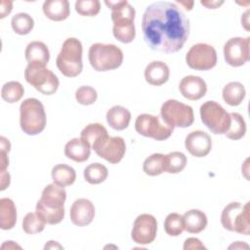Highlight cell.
<instances>
[{
  "mask_svg": "<svg viewBox=\"0 0 250 250\" xmlns=\"http://www.w3.org/2000/svg\"><path fill=\"white\" fill-rule=\"evenodd\" d=\"M189 21L175 3L157 1L148 5L143 15L145 41L154 51L172 54L180 51L189 35Z\"/></svg>",
  "mask_w": 250,
  "mask_h": 250,
  "instance_id": "1",
  "label": "cell"
},
{
  "mask_svg": "<svg viewBox=\"0 0 250 250\" xmlns=\"http://www.w3.org/2000/svg\"><path fill=\"white\" fill-rule=\"evenodd\" d=\"M66 191L55 183L45 187L36 204L37 215L48 225H57L64 218Z\"/></svg>",
  "mask_w": 250,
  "mask_h": 250,
  "instance_id": "2",
  "label": "cell"
},
{
  "mask_svg": "<svg viewBox=\"0 0 250 250\" xmlns=\"http://www.w3.org/2000/svg\"><path fill=\"white\" fill-rule=\"evenodd\" d=\"M111 10V20L113 21V36L122 43H131L136 36L134 20L136 11L126 0L104 1Z\"/></svg>",
  "mask_w": 250,
  "mask_h": 250,
  "instance_id": "3",
  "label": "cell"
},
{
  "mask_svg": "<svg viewBox=\"0 0 250 250\" xmlns=\"http://www.w3.org/2000/svg\"><path fill=\"white\" fill-rule=\"evenodd\" d=\"M82 44L74 37L67 38L57 57L56 64L59 70L66 77H75L83 69Z\"/></svg>",
  "mask_w": 250,
  "mask_h": 250,
  "instance_id": "4",
  "label": "cell"
},
{
  "mask_svg": "<svg viewBox=\"0 0 250 250\" xmlns=\"http://www.w3.org/2000/svg\"><path fill=\"white\" fill-rule=\"evenodd\" d=\"M20 125L23 133L34 136L41 133L46 127V112L43 104L35 99L28 98L20 105Z\"/></svg>",
  "mask_w": 250,
  "mask_h": 250,
  "instance_id": "5",
  "label": "cell"
},
{
  "mask_svg": "<svg viewBox=\"0 0 250 250\" xmlns=\"http://www.w3.org/2000/svg\"><path fill=\"white\" fill-rule=\"evenodd\" d=\"M88 57L91 66L97 71L116 69L123 62V52L114 44H92Z\"/></svg>",
  "mask_w": 250,
  "mask_h": 250,
  "instance_id": "6",
  "label": "cell"
},
{
  "mask_svg": "<svg viewBox=\"0 0 250 250\" xmlns=\"http://www.w3.org/2000/svg\"><path fill=\"white\" fill-rule=\"evenodd\" d=\"M250 202H230L222 211L221 224L225 229L240 234H250Z\"/></svg>",
  "mask_w": 250,
  "mask_h": 250,
  "instance_id": "7",
  "label": "cell"
},
{
  "mask_svg": "<svg viewBox=\"0 0 250 250\" xmlns=\"http://www.w3.org/2000/svg\"><path fill=\"white\" fill-rule=\"evenodd\" d=\"M160 115L163 122L171 128H187L194 121L193 109L190 105L177 100H167L160 108Z\"/></svg>",
  "mask_w": 250,
  "mask_h": 250,
  "instance_id": "8",
  "label": "cell"
},
{
  "mask_svg": "<svg viewBox=\"0 0 250 250\" xmlns=\"http://www.w3.org/2000/svg\"><path fill=\"white\" fill-rule=\"evenodd\" d=\"M201 121L216 135L225 134L230 124L229 113L217 102L207 101L203 103L199 109Z\"/></svg>",
  "mask_w": 250,
  "mask_h": 250,
  "instance_id": "9",
  "label": "cell"
},
{
  "mask_svg": "<svg viewBox=\"0 0 250 250\" xmlns=\"http://www.w3.org/2000/svg\"><path fill=\"white\" fill-rule=\"evenodd\" d=\"M24 78L28 84L44 95H53L59 88V78L45 66L27 64L24 70Z\"/></svg>",
  "mask_w": 250,
  "mask_h": 250,
  "instance_id": "10",
  "label": "cell"
},
{
  "mask_svg": "<svg viewBox=\"0 0 250 250\" xmlns=\"http://www.w3.org/2000/svg\"><path fill=\"white\" fill-rule=\"evenodd\" d=\"M162 121L157 115L143 113L137 117L135 129L144 137L151 138L156 141H164L172 135L174 129Z\"/></svg>",
  "mask_w": 250,
  "mask_h": 250,
  "instance_id": "11",
  "label": "cell"
},
{
  "mask_svg": "<svg viewBox=\"0 0 250 250\" xmlns=\"http://www.w3.org/2000/svg\"><path fill=\"white\" fill-rule=\"evenodd\" d=\"M186 62L192 69L209 70L217 63V52L209 44H194L186 55Z\"/></svg>",
  "mask_w": 250,
  "mask_h": 250,
  "instance_id": "12",
  "label": "cell"
},
{
  "mask_svg": "<svg viewBox=\"0 0 250 250\" xmlns=\"http://www.w3.org/2000/svg\"><path fill=\"white\" fill-rule=\"evenodd\" d=\"M92 148L101 157L109 163L120 162L126 152V144L121 137H110L107 135L97 141Z\"/></svg>",
  "mask_w": 250,
  "mask_h": 250,
  "instance_id": "13",
  "label": "cell"
},
{
  "mask_svg": "<svg viewBox=\"0 0 250 250\" xmlns=\"http://www.w3.org/2000/svg\"><path fill=\"white\" fill-rule=\"evenodd\" d=\"M250 37H232L224 45V57L228 64L237 67L249 61Z\"/></svg>",
  "mask_w": 250,
  "mask_h": 250,
  "instance_id": "14",
  "label": "cell"
},
{
  "mask_svg": "<svg viewBox=\"0 0 250 250\" xmlns=\"http://www.w3.org/2000/svg\"><path fill=\"white\" fill-rule=\"evenodd\" d=\"M156 231V219L150 214H141L136 218L133 224L131 237L133 241L138 244H149L155 239Z\"/></svg>",
  "mask_w": 250,
  "mask_h": 250,
  "instance_id": "15",
  "label": "cell"
},
{
  "mask_svg": "<svg viewBox=\"0 0 250 250\" xmlns=\"http://www.w3.org/2000/svg\"><path fill=\"white\" fill-rule=\"evenodd\" d=\"M186 149L195 157L206 156L212 148L211 137L204 131H191L185 140Z\"/></svg>",
  "mask_w": 250,
  "mask_h": 250,
  "instance_id": "16",
  "label": "cell"
},
{
  "mask_svg": "<svg viewBox=\"0 0 250 250\" xmlns=\"http://www.w3.org/2000/svg\"><path fill=\"white\" fill-rule=\"evenodd\" d=\"M69 215L73 225L77 227L88 226L95 217V206L89 199L78 198L72 203Z\"/></svg>",
  "mask_w": 250,
  "mask_h": 250,
  "instance_id": "17",
  "label": "cell"
},
{
  "mask_svg": "<svg viewBox=\"0 0 250 250\" xmlns=\"http://www.w3.org/2000/svg\"><path fill=\"white\" fill-rule=\"evenodd\" d=\"M179 90L186 99L197 101L205 96L207 92V85L204 79L200 76L188 75L181 80Z\"/></svg>",
  "mask_w": 250,
  "mask_h": 250,
  "instance_id": "18",
  "label": "cell"
},
{
  "mask_svg": "<svg viewBox=\"0 0 250 250\" xmlns=\"http://www.w3.org/2000/svg\"><path fill=\"white\" fill-rule=\"evenodd\" d=\"M25 59L30 65L46 66L50 60V52L45 43L32 41L27 44L24 51Z\"/></svg>",
  "mask_w": 250,
  "mask_h": 250,
  "instance_id": "19",
  "label": "cell"
},
{
  "mask_svg": "<svg viewBox=\"0 0 250 250\" xmlns=\"http://www.w3.org/2000/svg\"><path fill=\"white\" fill-rule=\"evenodd\" d=\"M170 76L169 66L161 61L150 62L145 69L146 81L153 86H161L166 83Z\"/></svg>",
  "mask_w": 250,
  "mask_h": 250,
  "instance_id": "20",
  "label": "cell"
},
{
  "mask_svg": "<svg viewBox=\"0 0 250 250\" xmlns=\"http://www.w3.org/2000/svg\"><path fill=\"white\" fill-rule=\"evenodd\" d=\"M42 10L49 20L55 21H64L70 14L67 0H47L43 3Z\"/></svg>",
  "mask_w": 250,
  "mask_h": 250,
  "instance_id": "21",
  "label": "cell"
},
{
  "mask_svg": "<svg viewBox=\"0 0 250 250\" xmlns=\"http://www.w3.org/2000/svg\"><path fill=\"white\" fill-rule=\"evenodd\" d=\"M64 154L75 162H84L91 154V147L81 138H74L66 143Z\"/></svg>",
  "mask_w": 250,
  "mask_h": 250,
  "instance_id": "22",
  "label": "cell"
},
{
  "mask_svg": "<svg viewBox=\"0 0 250 250\" xmlns=\"http://www.w3.org/2000/svg\"><path fill=\"white\" fill-rule=\"evenodd\" d=\"M106 122L114 130L121 131L129 126L131 112L124 106L114 105L106 112Z\"/></svg>",
  "mask_w": 250,
  "mask_h": 250,
  "instance_id": "23",
  "label": "cell"
},
{
  "mask_svg": "<svg viewBox=\"0 0 250 250\" xmlns=\"http://www.w3.org/2000/svg\"><path fill=\"white\" fill-rule=\"evenodd\" d=\"M185 229L189 233H199L207 226V217L198 209H190L183 215Z\"/></svg>",
  "mask_w": 250,
  "mask_h": 250,
  "instance_id": "24",
  "label": "cell"
},
{
  "mask_svg": "<svg viewBox=\"0 0 250 250\" xmlns=\"http://www.w3.org/2000/svg\"><path fill=\"white\" fill-rule=\"evenodd\" d=\"M17 222V208L11 198L0 199V228L4 230L11 229Z\"/></svg>",
  "mask_w": 250,
  "mask_h": 250,
  "instance_id": "25",
  "label": "cell"
},
{
  "mask_svg": "<svg viewBox=\"0 0 250 250\" xmlns=\"http://www.w3.org/2000/svg\"><path fill=\"white\" fill-rule=\"evenodd\" d=\"M246 95V90L240 82L232 81L228 83L222 92L224 101L230 106L239 105L244 100Z\"/></svg>",
  "mask_w": 250,
  "mask_h": 250,
  "instance_id": "26",
  "label": "cell"
},
{
  "mask_svg": "<svg viewBox=\"0 0 250 250\" xmlns=\"http://www.w3.org/2000/svg\"><path fill=\"white\" fill-rule=\"evenodd\" d=\"M52 179L55 184L64 188L75 182L76 172L66 164H57L52 169Z\"/></svg>",
  "mask_w": 250,
  "mask_h": 250,
  "instance_id": "27",
  "label": "cell"
},
{
  "mask_svg": "<svg viewBox=\"0 0 250 250\" xmlns=\"http://www.w3.org/2000/svg\"><path fill=\"white\" fill-rule=\"evenodd\" d=\"M84 179L91 185H98L104 182L108 176L107 168L99 163H91L84 169Z\"/></svg>",
  "mask_w": 250,
  "mask_h": 250,
  "instance_id": "28",
  "label": "cell"
},
{
  "mask_svg": "<svg viewBox=\"0 0 250 250\" xmlns=\"http://www.w3.org/2000/svg\"><path fill=\"white\" fill-rule=\"evenodd\" d=\"M144 172L151 177L158 176L165 172V155L162 153H153L146 157L143 164Z\"/></svg>",
  "mask_w": 250,
  "mask_h": 250,
  "instance_id": "29",
  "label": "cell"
},
{
  "mask_svg": "<svg viewBox=\"0 0 250 250\" xmlns=\"http://www.w3.org/2000/svg\"><path fill=\"white\" fill-rule=\"evenodd\" d=\"M105 135H107V130L103 124L90 123L83 128L80 134V138L92 148L94 144Z\"/></svg>",
  "mask_w": 250,
  "mask_h": 250,
  "instance_id": "30",
  "label": "cell"
},
{
  "mask_svg": "<svg viewBox=\"0 0 250 250\" xmlns=\"http://www.w3.org/2000/svg\"><path fill=\"white\" fill-rule=\"evenodd\" d=\"M229 115H230V124L228 131L225 133V135L227 138L230 140L237 141L244 137L246 133V123L242 115L237 112H231L229 113Z\"/></svg>",
  "mask_w": 250,
  "mask_h": 250,
  "instance_id": "31",
  "label": "cell"
},
{
  "mask_svg": "<svg viewBox=\"0 0 250 250\" xmlns=\"http://www.w3.org/2000/svg\"><path fill=\"white\" fill-rule=\"evenodd\" d=\"M187 156L181 151H172L165 155V172L178 174L187 165Z\"/></svg>",
  "mask_w": 250,
  "mask_h": 250,
  "instance_id": "32",
  "label": "cell"
},
{
  "mask_svg": "<svg viewBox=\"0 0 250 250\" xmlns=\"http://www.w3.org/2000/svg\"><path fill=\"white\" fill-rule=\"evenodd\" d=\"M11 25L17 34L25 35L32 30L34 26V21L31 16L26 13H18L13 16Z\"/></svg>",
  "mask_w": 250,
  "mask_h": 250,
  "instance_id": "33",
  "label": "cell"
},
{
  "mask_svg": "<svg viewBox=\"0 0 250 250\" xmlns=\"http://www.w3.org/2000/svg\"><path fill=\"white\" fill-rule=\"evenodd\" d=\"M24 94L23 86L18 81H9L2 86L1 97L2 99L10 104L19 102Z\"/></svg>",
  "mask_w": 250,
  "mask_h": 250,
  "instance_id": "34",
  "label": "cell"
},
{
  "mask_svg": "<svg viewBox=\"0 0 250 250\" xmlns=\"http://www.w3.org/2000/svg\"><path fill=\"white\" fill-rule=\"evenodd\" d=\"M183 216L178 213H170L164 221V230L170 236H179L184 231Z\"/></svg>",
  "mask_w": 250,
  "mask_h": 250,
  "instance_id": "35",
  "label": "cell"
},
{
  "mask_svg": "<svg viewBox=\"0 0 250 250\" xmlns=\"http://www.w3.org/2000/svg\"><path fill=\"white\" fill-rule=\"evenodd\" d=\"M46 223L37 215V213H27L22 220V229L27 234L41 232L45 229Z\"/></svg>",
  "mask_w": 250,
  "mask_h": 250,
  "instance_id": "36",
  "label": "cell"
},
{
  "mask_svg": "<svg viewBox=\"0 0 250 250\" xmlns=\"http://www.w3.org/2000/svg\"><path fill=\"white\" fill-rule=\"evenodd\" d=\"M101 3L98 0H78L75 2V11L84 17H94L99 14Z\"/></svg>",
  "mask_w": 250,
  "mask_h": 250,
  "instance_id": "37",
  "label": "cell"
},
{
  "mask_svg": "<svg viewBox=\"0 0 250 250\" xmlns=\"http://www.w3.org/2000/svg\"><path fill=\"white\" fill-rule=\"evenodd\" d=\"M98 98L97 91L91 86H81L75 92L76 101L83 105L93 104Z\"/></svg>",
  "mask_w": 250,
  "mask_h": 250,
  "instance_id": "38",
  "label": "cell"
},
{
  "mask_svg": "<svg viewBox=\"0 0 250 250\" xmlns=\"http://www.w3.org/2000/svg\"><path fill=\"white\" fill-rule=\"evenodd\" d=\"M184 249L189 250V249H206V247L202 244V242L195 237H188L185 240L184 243Z\"/></svg>",
  "mask_w": 250,
  "mask_h": 250,
  "instance_id": "39",
  "label": "cell"
},
{
  "mask_svg": "<svg viewBox=\"0 0 250 250\" xmlns=\"http://www.w3.org/2000/svg\"><path fill=\"white\" fill-rule=\"evenodd\" d=\"M13 9V3L11 1H2L0 8V18L3 19L8 16Z\"/></svg>",
  "mask_w": 250,
  "mask_h": 250,
  "instance_id": "40",
  "label": "cell"
},
{
  "mask_svg": "<svg viewBox=\"0 0 250 250\" xmlns=\"http://www.w3.org/2000/svg\"><path fill=\"white\" fill-rule=\"evenodd\" d=\"M9 151H7V150H3V149H1V151H0V156H1V172H4V171H6V169H7V167L9 166V158H8V156H7V153H8Z\"/></svg>",
  "mask_w": 250,
  "mask_h": 250,
  "instance_id": "41",
  "label": "cell"
},
{
  "mask_svg": "<svg viewBox=\"0 0 250 250\" xmlns=\"http://www.w3.org/2000/svg\"><path fill=\"white\" fill-rule=\"evenodd\" d=\"M10 180H11V177H10V174L6 171L4 172H1V188L0 189L1 190H4L6 188L9 187L10 185Z\"/></svg>",
  "mask_w": 250,
  "mask_h": 250,
  "instance_id": "42",
  "label": "cell"
},
{
  "mask_svg": "<svg viewBox=\"0 0 250 250\" xmlns=\"http://www.w3.org/2000/svg\"><path fill=\"white\" fill-rule=\"evenodd\" d=\"M200 4L208 9H216L224 4V1H200Z\"/></svg>",
  "mask_w": 250,
  "mask_h": 250,
  "instance_id": "43",
  "label": "cell"
},
{
  "mask_svg": "<svg viewBox=\"0 0 250 250\" xmlns=\"http://www.w3.org/2000/svg\"><path fill=\"white\" fill-rule=\"evenodd\" d=\"M0 148L7 151H10V148H11V144L9 140L3 136L0 138Z\"/></svg>",
  "mask_w": 250,
  "mask_h": 250,
  "instance_id": "44",
  "label": "cell"
},
{
  "mask_svg": "<svg viewBox=\"0 0 250 250\" xmlns=\"http://www.w3.org/2000/svg\"><path fill=\"white\" fill-rule=\"evenodd\" d=\"M177 3L182 5V6H184L185 9L188 10V11H190L192 9V6H193V2L192 1H190V2H188V1H177Z\"/></svg>",
  "mask_w": 250,
  "mask_h": 250,
  "instance_id": "45",
  "label": "cell"
},
{
  "mask_svg": "<svg viewBox=\"0 0 250 250\" xmlns=\"http://www.w3.org/2000/svg\"><path fill=\"white\" fill-rule=\"evenodd\" d=\"M45 249H53V248H62L57 241H48V243L44 247Z\"/></svg>",
  "mask_w": 250,
  "mask_h": 250,
  "instance_id": "46",
  "label": "cell"
}]
</instances>
